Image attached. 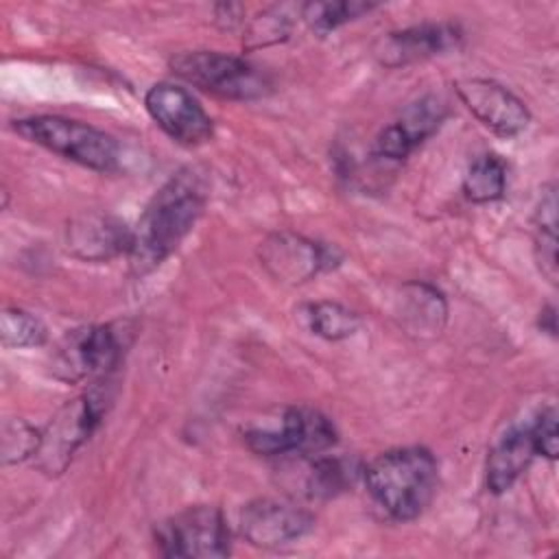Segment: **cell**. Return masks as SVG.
<instances>
[{
	"label": "cell",
	"instance_id": "6da1fadb",
	"mask_svg": "<svg viewBox=\"0 0 559 559\" xmlns=\"http://www.w3.org/2000/svg\"><path fill=\"white\" fill-rule=\"evenodd\" d=\"M203 207L205 190L192 170H181L164 183L131 229L127 251L131 271L146 275L173 255L201 218Z\"/></svg>",
	"mask_w": 559,
	"mask_h": 559
},
{
	"label": "cell",
	"instance_id": "7a4b0ae2",
	"mask_svg": "<svg viewBox=\"0 0 559 559\" xmlns=\"http://www.w3.org/2000/svg\"><path fill=\"white\" fill-rule=\"evenodd\" d=\"M362 476L371 498L400 522L419 518L437 491V461L419 445L382 452Z\"/></svg>",
	"mask_w": 559,
	"mask_h": 559
},
{
	"label": "cell",
	"instance_id": "3957f363",
	"mask_svg": "<svg viewBox=\"0 0 559 559\" xmlns=\"http://www.w3.org/2000/svg\"><path fill=\"white\" fill-rule=\"evenodd\" d=\"M13 131L85 168L109 173L118 166L120 151L116 138L87 122L63 116H31L15 120Z\"/></svg>",
	"mask_w": 559,
	"mask_h": 559
},
{
	"label": "cell",
	"instance_id": "277c9868",
	"mask_svg": "<svg viewBox=\"0 0 559 559\" xmlns=\"http://www.w3.org/2000/svg\"><path fill=\"white\" fill-rule=\"evenodd\" d=\"M170 68L183 81L231 100H255L271 92V81L242 57L216 50H188L170 59Z\"/></svg>",
	"mask_w": 559,
	"mask_h": 559
},
{
	"label": "cell",
	"instance_id": "5b68a950",
	"mask_svg": "<svg viewBox=\"0 0 559 559\" xmlns=\"http://www.w3.org/2000/svg\"><path fill=\"white\" fill-rule=\"evenodd\" d=\"M103 397L94 391L70 400L41 430L35 452V465L48 474L59 476L68 469L76 450L92 437L103 417Z\"/></svg>",
	"mask_w": 559,
	"mask_h": 559
},
{
	"label": "cell",
	"instance_id": "8992f818",
	"mask_svg": "<svg viewBox=\"0 0 559 559\" xmlns=\"http://www.w3.org/2000/svg\"><path fill=\"white\" fill-rule=\"evenodd\" d=\"M159 552L166 557H225L231 550L229 528L221 509L197 504L162 522L155 531Z\"/></svg>",
	"mask_w": 559,
	"mask_h": 559
},
{
	"label": "cell",
	"instance_id": "52a82bcc",
	"mask_svg": "<svg viewBox=\"0 0 559 559\" xmlns=\"http://www.w3.org/2000/svg\"><path fill=\"white\" fill-rule=\"evenodd\" d=\"M245 443L262 456L280 454H319L336 443L334 424L312 408H288L280 428L247 430Z\"/></svg>",
	"mask_w": 559,
	"mask_h": 559
},
{
	"label": "cell",
	"instance_id": "ba28073f",
	"mask_svg": "<svg viewBox=\"0 0 559 559\" xmlns=\"http://www.w3.org/2000/svg\"><path fill=\"white\" fill-rule=\"evenodd\" d=\"M122 354L120 336L111 325H90L63 336L52 354V373L63 382L107 373Z\"/></svg>",
	"mask_w": 559,
	"mask_h": 559
},
{
	"label": "cell",
	"instance_id": "9c48e42d",
	"mask_svg": "<svg viewBox=\"0 0 559 559\" xmlns=\"http://www.w3.org/2000/svg\"><path fill=\"white\" fill-rule=\"evenodd\" d=\"M144 107L155 124L179 144L199 146L212 138V118L181 85L155 83L144 96Z\"/></svg>",
	"mask_w": 559,
	"mask_h": 559
},
{
	"label": "cell",
	"instance_id": "30bf717a",
	"mask_svg": "<svg viewBox=\"0 0 559 559\" xmlns=\"http://www.w3.org/2000/svg\"><path fill=\"white\" fill-rule=\"evenodd\" d=\"M314 528V515L288 500L258 498L245 504L240 531L258 548H280L306 537Z\"/></svg>",
	"mask_w": 559,
	"mask_h": 559
},
{
	"label": "cell",
	"instance_id": "8fae6325",
	"mask_svg": "<svg viewBox=\"0 0 559 559\" xmlns=\"http://www.w3.org/2000/svg\"><path fill=\"white\" fill-rule=\"evenodd\" d=\"M334 249L293 231L271 234L260 245V264L282 284H304L334 264Z\"/></svg>",
	"mask_w": 559,
	"mask_h": 559
},
{
	"label": "cell",
	"instance_id": "7c38bea8",
	"mask_svg": "<svg viewBox=\"0 0 559 559\" xmlns=\"http://www.w3.org/2000/svg\"><path fill=\"white\" fill-rule=\"evenodd\" d=\"M454 87L461 103L478 118V122H483L496 135L515 138L531 122L528 107L513 92L496 81L465 79L459 81Z\"/></svg>",
	"mask_w": 559,
	"mask_h": 559
},
{
	"label": "cell",
	"instance_id": "4fadbf2b",
	"mask_svg": "<svg viewBox=\"0 0 559 559\" xmlns=\"http://www.w3.org/2000/svg\"><path fill=\"white\" fill-rule=\"evenodd\" d=\"M463 41V31L450 22H428L386 33L373 48L376 59L386 68H402L426 61L437 55L456 50Z\"/></svg>",
	"mask_w": 559,
	"mask_h": 559
},
{
	"label": "cell",
	"instance_id": "5bb4252c",
	"mask_svg": "<svg viewBox=\"0 0 559 559\" xmlns=\"http://www.w3.org/2000/svg\"><path fill=\"white\" fill-rule=\"evenodd\" d=\"M448 105L439 96H424L411 103L395 122L384 127L376 138V155L400 162L428 140L445 120Z\"/></svg>",
	"mask_w": 559,
	"mask_h": 559
},
{
	"label": "cell",
	"instance_id": "9a60e30c",
	"mask_svg": "<svg viewBox=\"0 0 559 559\" xmlns=\"http://www.w3.org/2000/svg\"><path fill=\"white\" fill-rule=\"evenodd\" d=\"M66 247L79 260L105 262L129 251L131 229L111 214H79L66 227Z\"/></svg>",
	"mask_w": 559,
	"mask_h": 559
},
{
	"label": "cell",
	"instance_id": "2e32d148",
	"mask_svg": "<svg viewBox=\"0 0 559 559\" xmlns=\"http://www.w3.org/2000/svg\"><path fill=\"white\" fill-rule=\"evenodd\" d=\"M535 445L531 437V428H513L509 430L489 452L487 456V487L493 493L507 491L531 465L535 456Z\"/></svg>",
	"mask_w": 559,
	"mask_h": 559
},
{
	"label": "cell",
	"instance_id": "e0dca14e",
	"mask_svg": "<svg viewBox=\"0 0 559 559\" xmlns=\"http://www.w3.org/2000/svg\"><path fill=\"white\" fill-rule=\"evenodd\" d=\"M397 314L408 334L437 336L445 325L448 304L435 286L411 282L402 288Z\"/></svg>",
	"mask_w": 559,
	"mask_h": 559
},
{
	"label": "cell",
	"instance_id": "ac0fdd59",
	"mask_svg": "<svg viewBox=\"0 0 559 559\" xmlns=\"http://www.w3.org/2000/svg\"><path fill=\"white\" fill-rule=\"evenodd\" d=\"M533 240L535 258L539 271L548 277L550 284L557 282V192L555 186H548L542 194V201L533 218Z\"/></svg>",
	"mask_w": 559,
	"mask_h": 559
},
{
	"label": "cell",
	"instance_id": "d6986e66",
	"mask_svg": "<svg viewBox=\"0 0 559 559\" xmlns=\"http://www.w3.org/2000/svg\"><path fill=\"white\" fill-rule=\"evenodd\" d=\"M507 166L496 155H480L472 162L463 179V192L472 203H491L504 197Z\"/></svg>",
	"mask_w": 559,
	"mask_h": 559
},
{
	"label": "cell",
	"instance_id": "ffe728a7",
	"mask_svg": "<svg viewBox=\"0 0 559 559\" xmlns=\"http://www.w3.org/2000/svg\"><path fill=\"white\" fill-rule=\"evenodd\" d=\"M310 330L328 341H343L356 334L360 317L338 301H317L308 306Z\"/></svg>",
	"mask_w": 559,
	"mask_h": 559
},
{
	"label": "cell",
	"instance_id": "44dd1931",
	"mask_svg": "<svg viewBox=\"0 0 559 559\" xmlns=\"http://www.w3.org/2000/svg\"><path fill=\"white\" fill-rule=\"evenodd\" d=\"M354 476H356V469L349 461L319 456V459H312L308 465L306 491L310 498H330L343 491Z\"/></svg>",
	"mask_w": 559,
	"mask_h": 559
},
{
	"label": "cell",
	"instance_id": "7402d4cb",
	"mask_svg": "<svg viewBox=\"0 0 559 559\" xmlns=\"http://www.w3.org/2000/svg\"><path fill=\"white\" fill-rule=\"evenodd\" d=\"M371 9H376V4L371 2H308L301 7V17L306 20V24L319 33V35H328L330 31L358 20L360 15L369 13Z\"/></svg>",
	"mask_w": 559,
	"mask_h": 559
},
{
	"label": "cell",
	"instance_id": "603a6c76",
	"mask_svg": "<svg viewBox=\"0 0 559 559\" xmlns=\"http://www.w3.org/2000/svg\"><path fill=\"white\" fill-rule=\"evenodd\" d=\"M46 325L22 308H4L0 314V338L4 347H39L46 343Z\"/></svg>",
	"mask_w": 559,
	"mask_h": 559
},
{
	"label": "cell",
	"instance_id": "cb8c5ba5",
	"mask_svg": "<svg viewBox=\"0 0 559 559\" xmlns=\"http://www.w3.org/2000/svg\"><path fill=\"white\" fill-rule=\"evenodd\" d=\"M41 439V430L33 428L24 419H7L2 424V463H22L33 459Z\"/></svg>",
	"mask_w": 559,
	"mask_h": 559
},
{
	"label": "cell",
	"instance_id": "d4e9b609",
	"mask_svg": "<svg viewBox=\"0 0 559 559\" xmlns=\"http://www.w3.org/2000/svg\"><path fill=\"white\" fill-rule=\"evenodd\" d=\"M535 452L555 461L559 452V439H557V413L555 408H546L539 413L535 424L528 426Z\"/></svg>",
	"mask_w": 559,
	"mask_h": 559
},
{
	"label": "cell",
	"instance_id": "484cf974",
	"mask_svg": "<svg viewBox=\"0 0 559 559\" xmlns=\"http://www.w3.org/2000/svg\"><path fill=\"white\" fill-rule=\"evenodd\" d=\"M542 317H539V325H542V330H548V334H552L555 336V332H557V325H555V308L552 306H548L546 310H542L539 312Z\"/></svg>",
	"mask_w": 559,
	"mask_h": 559
}]
</instances>
